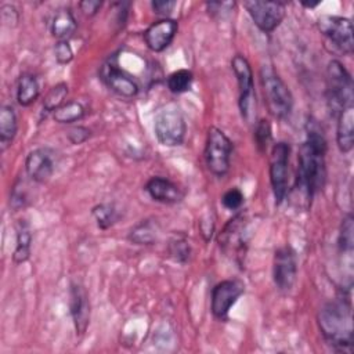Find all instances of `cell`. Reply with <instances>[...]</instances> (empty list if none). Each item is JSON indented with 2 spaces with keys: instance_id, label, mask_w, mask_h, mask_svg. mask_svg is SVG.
Listing matches in <instances>:
<instances>
[{
  "instance_id": "1",
  "label": "cell",
  "mask_w": 354,
  "mask_h": 354,
  "mask_svg": "<svg viewBox=\"0 0 354 354\" xmlns=\"http://www.w3.org/2000/svg\"><path fill=\"white\" fill-rule=\"evenodd\" d=\"M326 140L315 123H308L307 136L297 156L296 185L311 201L325 185L326 180Z\"/></svg>"
},
{
  "instance_id": "2",
  "label": "cell",
  "mask_w": 354,
  "mask_h": 354,
  "mask_svg": "<svg viewBox=\"0 0 354 354\" xmlns=\"http://www.w3.org/2000/svg\"><path fill=\"white\" fill-rule=\"evenodd\" d=\"M318 326L325 342L333 350L351 353L353 317L348 300L339 297L326 303L318 313Z\"/></svg>"
},
{
  "instance_id": "3",
  "label": "cell",
  "mask_w": 354,
  "mask_h": 354,
  "mask_svg": "<svg viewBox=\"0 0 354 354\" xmlns=\"http://www.w3.org/2000/svg\"><path fill=\"white\" fill-rule=\"evenodd\" d=\"M260 83L268 112L277 119L288 118L293 108V95L272 66H261Z\"/></svg>"
},
{
  "instance_id": "4",
  "label": "cell",
  "mask_w": 354,
  "mask_h": 354,
  "mask_svg": "<svg viewBox=\"0 0 354 354\" xmlns=\"http://www.w3.org/2000/svg\"><path fill=\"white\" fill-rule=\"evenodd\" d=\"M353 79L344 65L337 59L329 61L326 66V97L333 115L353 105Z\"/></svg>"
},
{
  "instance_id": "5",
  "label": "cell",
  "mask_w": 354,
  "mask_h": 354,
  "mask_svg": "<svg viewBox=\"0 0 354 354\" xmlns=\"http://www.w3.org/2000/svg\"><path fill=\"white\" fill-rule=\"evenodd\" d=\"M232 141L218 127L212 126L207 130L206 145H205V160L209 171L217 177H223L230 170Z\"/></svg>"
},
{
  "instance_id": "6",
  "label": "cell",
  "mask_w": 354,
  "mask_h": 354,
  "mask_svg": "<svg viewBox=\"0 0 354 354\" xmlns=\"http://www.w3.org/2000/svg\"><path fill=\"white\" fill-rule=\"evenodd\" d=\"M153 131L162 145H181L187 133V123L181 111L176 105H166L159 109L153 120Z\"/></svg>"
},
{
  "instance_id": "7",
  "label": "cell",
  "mask_w": 354,
  "mask_h": 354,
  "mask_svg": "<svg viewBox=\"0 0 354 354\" xmlns=\"http://www.w3.org/2000/svg\"><path fill=\"white\" fill-rule=\"evenodd\" d=\"M318 29L325 39L342 54H351L354 48L351 19L339 15H322L318 18Z\"/></svg>"
},
{
  "instance_id": "8",
  "label": "cell",
  "mask_w": 354,
  "mask_h": 354,
  "mask_svg": "<svg viewBox=\"0 0 354 354\" xmlns=\"http://www.w3.org/2000/svg\"><path fill=\"white\" fill-rule=\"evenodd\" d=\"M289 153L290 147L283 141L274 144L270 153V183L277 205H279L288 194Z\"/></svg>"
},
{
  "instance_id": "9",
  "label": "cell",
  "mask_w": 354,
  "mask_h": 354,
  "mask_svg": "<svg viewBox=\"0 0 354 354\" xmlns=\"http://www.w3.org/2000/svg\"><path fill=\"white\" fill-rule=\"evenodd\" d=\"M243 7L254 25L264 33H270L277 29L285 17V4L281 1L250 0L245 1Z\"/></svg>"
},
{
  "instance_id": "10",
  "label": "cell",
  "mask_w": 354,
  "mask_h": 354,
  "mask_svg": "<svg viewBox=\"0 0 354 354\" xmlns=\"http://www.w3.org/2000/svg\"><path fill=\"white\" fill-rule=\"evenodd\" d=\"M297 277L296 253L290 246H282L275 250L272 261L274 283L281 292H289Z\"/></svg>"
},
{
  "instance_id": "11",
  "label": "cell",
  "mask_w": 354,
  "mask_h": 354,
  "mask_svg": "<svg viewBox=\"0 0 354 354\" xmlns=\"http://www.w3.org/2000/svg\"><path fill=\"white\" fill-rule=\"evenodd\" d=\"M245 292V285L239 279H224L218 282L212 290V313L213 315L224 321L228 317L231 307Z\"/></svg>"
},
{
  "instance_id": "12",
  "label": "cell",
  "mask_w": 354,
  "mask_h": 354,
  "mask_svg": "<svg viewBox=\"0 0 354 354\" xmlns=\"http://www.w3.org/2000/svg\"><path fill=\"white\" fill-rule=\"evenodd\" d=\"M231 66L234 71V75L236 77L238 83V93H239V109L242 118L248 119L250 113V106L253 104V73L249 61L241 55L236 54L231 59Z\"/></svg>"
},
{
  "instance_id": "13",
  "label": "cell",
  "mask_w": 354,
  "mask_h": 354,
  "mask_svg": "<svg viewBox=\"0 0 354 354\" xmlns=\"http://www.w3.org/2000/svg\"><path fill=\"white\" fill-rule=\"evenodd\" d=\"M218 245L225 253L234 254L236 259L243 256L246 246V218L242 213L234 216L224 225L218 235Z\"/></svg>"
},
{
  "instance_id": "14",
  "label": "cell",
  "mask_w": 354,
  "mask_h": 354,
  "mask_svg": "<svg viewBox=\"0 0 354 354\" xmlns=\"http://www.w3.org/2000/svg\"><path fill=\"white\" fill-rule=\"evenodd\" d=\"M25 170L30 180L46 183L55 170V156L50 148H36L25 159Z\"/></svg>"
},
{
  "instance_id": "15",
  "label": "cell",
  "mask_w": 354,
  "mask_h": 354,
  "mask_svg": "<svg viewBox=\"0 0 354 354\" xmlns=\"http://www.w3.org/2000/svg\"><path fill=\"white\" fill-rule=\"evenodd\" d=\"M69 308L75 330L83 335L90 322V301L84 286L80 282H72L69 289Z\"/></svg>"
},
{
  "instance_id": "16",
  "label": "cell",
  "mask_w": 354,
  "mask_h": 354,
  "mask_svg": "<svg viewBox=\"0 0 354 354\" xmlns=\"http://www.w3.org/2000/svg\"><path fill=\"white\" fill-rule=\"evenodd\" d=\"M177 30H178V24L174 19L163 18L151 24L145 29L144 41L151 51L160 53L170 46Z\"/></svg>"
},
{
  "instance_id": "17",
  "label": "cell",
  "mask_w": 354,
  "mask_h": 354,
  "mask_svg": "<svg viewBox=\"0 0 354 354\" xmlns=\"http://www.w3.org/2000/svg\"><path fill=\"white\" fill-rule=\"evenodd\" d=\"M102 79L106 86L122 97H134L138 93L137 82L116 64H108L102 71Z\"/></svg>"
},
{
  "instance_id": "18",
  "label": "cell",
  "mask_w": 354,
  "mask_h": 354,
  "mask_svg": "<svg viewBox=\"0 0 354 354\" xmlns=\"http://www.w3.org/2000/svg\"><path fill=\"white\" fill-rule=\"evenodd\" d=\"M145 191L153 201L160 203H177L183 199V192L177 184L160 176L151 177L145 184Z\"/></svg>"
},
{
  "instance_id": "19",
  "label": "cell",
  "mask_w": 354,
  "mask_h": 354,
  "mask_svg": "<svg viewBox=\"0 0 354 354\" xmlns=\"http://www.w3.org/2000/svg\"><path fill=\"white\" fill-rule=\"evenodd\" d=\"M336 142L340 152L347 153L354 145V109L353 105L343 108L337 113Z\"/></svg>"
},
{
  "instance_id": "20",
  "label": "cell",
  "mask_w": 354,
  "mask_h": 354,
  "mask_svg": "<svg viewBox=\"0 0 354 354\" xmlns=\"http://www.w3.org/2000/svg\"><path fill=\"white\" fill-rule=\"evenodd\" d=\"M76 28L77 24L71 8L62 7L54 12L50 24V30L54 37L58 40H68L75 33Z\"/></svg>"
},
{
  "instance_id": "21",
  "label": "cell",
  "mask_w": 354,
  "mask_h": 354,
  "mask_svg": "<svg viewBox=\"0 0 354 354\" xmlns=\"http://www.w3.org/2000/svg\"><path fill=\"white\" fill-rule=\"evenodd\" d=\"M18 122L15 109L10 105H3L0 109V147L6 151L17 136Z\"/></svg>"
},
{
  "instance_id": "22",
  "label": "cell",
  "mask_w": 354,
  "mask_h": 354,
  "mask_svg": "<svg viewBox=\"0 0 354 354\" xmlns=\"http://www.w3.org/2000/svg\"><path fill=\"white\" fill-rule=\"evenodd\" d=\"M159 236V225L153 218L141 220L129 234V239L136 245H152Z\"/></svg>"
},
{
  "instance_id": "23",
  "label": "cell",
  "mask_w": 354,
  "mask_h": 354,
  "mask_svg": "<svg viewBox=\"0 0 354 354\" xmlns=\"http://www.w3.org/2000/svg\"><path fill=\"white\" fill-rule=\"evenodd\" d=\"M40 94V86L35 75L22 73L17 86V101L22 106H29L33 104Z\"/></svg>"
},
{
  "instance_id": "24",
  "label": "cell",
  "mask_w": 354,
  "mask_h": 354,
  "mask_svg": "<svg viewBox=\"0 0 354 354\" xmlns=\"http://www.w3.org/2000/svg\"><path fill=\"white\" fill-rule=\"evenodd\" d=\"M30 243H32V232L25 221H19L17 228V243L12 254V260L15 264H21L29 259L30 254Z\"/></svg>"
},
{
  "instance_id": "25",
  "label": "cell",
  "mask_w": 354,
  "mask_h": 354,
  "mask_svg": "<svg viewBox=\"0 0 354 354\" xmlns=\"http://www.w3.org/2000/svg\"><path fill=\"white\" fill-rule=\"evenodd\" d=\"M84 106L77 101H68L53 112V118L58 123H73L84 116Z\"/></svg>"
},
{
  "instance_id": "26",
  "label": "cell",
  "mask_w": 354,
  "mask_h": 354,
  "mask_svg": "<svg viewBox=\"0 0 354 354\" xmlns=\"http://www.w3.org/2000/svg\"><path fill=\"white\" fill-rule=\"evenodd\" d=\"M192 80H194V75L191 71L188 69H177L174 72H171L167 79H166V83H167V88L174 93V94H181V93H185L191 88V84H192Z\"/></svg>"
},
{
  "instance_id": "27",
  "label": "cell",
  "mask_w": 354,
  "mask_h": 354,
  "mask_svg": "<svg viewBox=\"0 0 354 354\" xmlns=\"http://www.w3.org/2000/svg\"><path fill=\"white\" fill-rule=\"evenodd\" d=\"M91 213H93V217L97 221V225L101 230L109 228L119 218V213H118L116 207L112 203H100V205L93 207Z\"/></svg>"
},
{
  "instance_id": "28",
  "label": "cell",
  "mask_w": 354,
  "mask_h": 354,
  "mask_svg": "<svg viewBox=\"0 0 354 354\" xmlns=\"http://www.w3.org/2000/svg\"><path fill=\"white\" fill-rule=\"evenodd\" d=\"M68 95V84L58 83L48 90L43 100V109L46 112H54L57 108L65 104V98Z\"/></svg>"
},
{
  "instance_id": "29",
  "label": "cell",
  "mask_w": 354,
  "mask_h": 354,
  "mask_svg": "<svg viewBox=\"0 0 354 354\" xmlns=\"http://www.w3.org/2000/svg\"><path fill=\"white\" fill-rule=\"evenodd\" d=\"M169 254L173 260L178 263H185L191 254V246L188 239L184 235H174L170 238L169 245Z\"/></svg>"
},
{
  "instance_id": "30",
  "label": "cell",
  "mask_w": 354,
  "mask_h": 354,
  "mask_svg": "<svg viewBox=\"0 0 354 354\" xmlns=\"http://www.w3.org/2000/svg\"><path fill=\"white\" fill-rule=\"evenodd\" d=\"M353 217L351 214H347L340 225V232H339V248L344 253H351L353 252Z\"/></svg>"
},
{
  "instance_id": "31",
  "label": "cell",
  "mask_w": 354,
  "mask_h": 354,
  "mask_svg": "<svg viewBox=\"0 0 354 354\" xmlns=\"http://www.w3.org/2000/svg\"><path fill=\"white\" fill-rule=\"evenodd\" d=\"M254 140L257 144V148L263 152L267 149L270 141H271V127L268 120L261 119L254 129Z\"/></svg>"
},
{
  "instance_id": "32",
  "label": "cell",
  "mask_w": 354,
  "mask_h": 354,
  "mask_svg": "<svg viewBox=\"0 0 354 354\" xmlns=\"http://www.w3.org/2000/svg\"><path fill=\"white\" fill-rule=\"evenodd\" d=\"M243 194L239 188H230L228 191L224 192L223 198H221V202H223V206L228 210H238L242 203H243Z\"/></svg>"
},
{
  "instance_id": "33",
  "label": "cell",
  "mask_w": 354,
  "mask_h": 354,
  "mask_svg": "<svg viewBox=\"0 0 354 354\" xmlns=\"http://www.w3.org/2000/svg\"><path fill=\"white\" fill-rule=\"evenodd\" d=\"M54 54L58 64H69L73 59V50L68 40H58L54 46Z\"/></svg>"
},
{
  "instance_id": "34",
  "label": "cell",
  "mask_w": 354,
  "mask_h": 354,
  "mask_svg": "<svg viewBox=\"0 0 354 354\" xmlns=\"http://www.w3.org/2000/svg\"><path fill=\"white\" fill-rule=\"evenodd\" d=\"M151 7H152L155 14L167 18L170 15V12L173 11V8L176 7V1H171V0H155V1L151 3Z\"/></svg>"
},
{
  "instance_id": "35",
  "label": "cell",
  "mask_w": 354,
  "mask_h": 354,
  "mask_svg": "<svg viewBox=\"0 0 354 354\" xmlns=\"http://www.w3.org/2000/svg\"><path fill=\"white\" fill-rule=\"evenodd\" d=\"M90 137V130L84 126H75L68 131V138L72 144H82Z\"/></svg>"
},
{
  "instance_id": "36",
  "label": "cell",
  "mask_w": 354,
  "mask_h": 354,
  "mask_svg": "<svg viewBox=\"0 0 354 354\" xmlns=\"http://www.w3.org/2000/svg\"><path fill=\"white\" fill-rule=\"evenodd\" d=\"M22 187H18V184L14 187L11 196H10V205L12 209L24 207L26 203V192L25 189H21Z\"/></svg>"
},
{
  "instance_id": "37",
  "label": "cell",
  "mask_w": 354,
  "mask_h": 354,
  "mask_svg": "<svg viewBox=\"0 0 354 354\" xmlns=\"http://www.w3.org/2000/svg\"><path fill=\"white\" fill-rule=\"evenodd\" d=\"M235 3H231V1H212V3H207L206 7H207V11L209 14L212 15H216V14H223V12H228V11H232Z\"/></svg>"
},
{
  "instance_id": "38",
  "label": "cell",
  "mask_w": 354,
  "mask_h": 354,
  "mask_svg": "<svg viewBox=\"0 0 354 354\" xmlns=\"http://www.w3.org/2000/svg\"><path fill=\"white\" fill-rule=\"evenodd\" d=\"M101 6H102V3L98 0H84V1L79 3V7L83 11V14H86L88 17L95 15L98 12V10L101 8Z\"/></svg>"
}]
</instances>
